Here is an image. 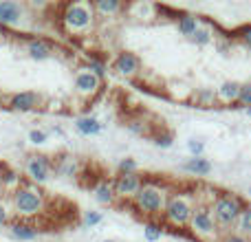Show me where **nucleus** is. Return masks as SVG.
<instances>
[{"label":"nucleus","instance_id":"16","mask_svg":"<svg viewBox=\"0 0 251 242\" xmlns=\"http://www.w3.org/2000/svg\"><path fill=\"white\" fill-rule=\"evenodd\" d=\"M11 236L20 242H31L38 238V229L29 222H13L11 225Z\"/></svg>","mask_w":251,"mask_h":242},{"label":"nucleus","instance_id":"35","mask_svg":"<svg viewBox=\"0 0 251 242\" xmlns=\"http://www.w3.org/2000/svg\"><path fill=\"white\" fill-rule=\"evenodd\" d=\"M223 242H249V240L245 238V236H240V234H225Z\"/></svg>","mask_w":251,"mask_h":242},{"label":"nucleus","instance_id":"10","mask_svg":"<svg viewBox=\"0 0 251 242\" xmlns=\"http://www.w3.org/2000/svg\"><path fill=\"white\" fill-rule=\"evenodd\" d=\"M75 93L82 97H93L97 95V91L101 88V79L95 77V75L91 73L88 69H79L77 73H75Z\"/></svg>","mask_w":251,"mask_h":242},{"label":"nucleus","instance_id":"32","mask_svg":"<svg viewBox=\"0 0 251 242\" xmlns=\"http://www.w3.org/2000/svg\"><path fill=\"white\" fill-rule=\"evenodd\" d=\"M49 134L44 132V130H31L29 132V141L35 143V145H42V143H47Z\"/></svg>","mask_w":251,"mask_h":242},{"label":"nucleus","instance_id":"4","mask_svg":"<svg viewBox=\"0 0 251 242\" xmlns=\"http://www.w3.org/2000/svg\"><path fill=\"white\" fill-rule=\"evenodd\" d=\"M62 22L69 31L73 33H84L93 26L95 22V9L88 2H71L64 7V13H62Z\"/></svg>","mask_w":251,"mask_h":242},{"label":"nucleus","instance_id":"19","mask_svg":"<svg viewBox=\"0 0 251 242\" xmlns=\"http://www.w3.org/2000/svg\"><path fill=\"white\" fill-rule=\"evenodd\" d=\"M53 168H55V172L64 178H73L75 174H77V163H75L71 156H62V159L57 161V165H53Z\"/></svg>","mask_w":251,"mask_h":242},{"label":"nucleus","instance_id":"11","mask_svg":"<svg viewBox=\"0 0 251 242\" xmlns=\"http://www.w3.org/2000/svg\"><path fill=\"white\" fill-rule=\"evenodd\" d=\"M113 71L117 75H124V77H132V75H137L141 71V60L134 53L124 51L113 60Z\"/></svg>","mask_w":251,"mask_h":242},{"label":"nucleus","instance_id":"37","mask_svg":"<svg viewBox=\"0 0 251 242\" xmlns=\"http://www.w3.org/2000/svg\"><path fill=\"white\" fill-rule=\"evenodd\" d=\"M7 101H9V97L4 95L2 91H0V108H2V106H7Z\"/></svg>","mask_w":251,"mask_h":242},{"label":"nucleus","instance_id":"18","mask_svg":"<svg viewBox=\"0 0 251 242\" xmlns=\"http://www.w3.org/2000/svg\"><path fill=\"white\" fill-rule=\"evenodd\" d=\"M75 128H77V132L84 134V137H95V134L101 132V123L95 117H79L75 121Z\"/></svg>","mask_w":251,"mask_h":242},{"label":"nucleus","instance_id":"27","mask_svg":"<svg viewBox=\"0 0 251 242\" xmlns=\"http://www.w3.org/2000/svg\"><path fill=\"white\" fill-rule=\"evenodd\" d=\"M0 183H2V185H16V187H20V176H18L16 172H11V169H4L2 168V172H0Z\"/></svg>","mask_w":251,"mask_h":242},{"label":"nucleus","instance_id":"8","mask_svg":"<svg viewBox=\"0 0 251 242\" xmlns=\"http://www.w3.org/2000/svg\"><path fill=\"white\" fill-rule=\"evenodd\" d=\"M110 185H113V192H115L117 198H130L132 200L134 194L141 190L143 181H141V176H139V172L137 174H117Z\"/></svg>","mask_w":251,"mask_h":242},{"label":"nucleus","instance_id":"39","mask_svg":"<svg viewBox=\"0 0 251 242\" xmlns=\"http://www.w3.org/2000/svg\"><path fill=\"white\" fill-rule=\"evenodd\" d=\"M0 42H2V31H0Z\"/></svg>","mask_w":251,"mask_h":242},{"label":"nucleus","instance_id":"28","mask_svg":"<svg viewBox=\"0 0 251 242\" xmlns=\"http://www.w3.org/2000/svg\"><path fill=\"white\" fill-rule=\"evenodd\" d=\"M172 143H174V134L172 132H161V134H156L154 137V145L156 147H172Z\"/></svg>","mask_w":251,"mask_h":242},{"label":"nucleus","instance_id":"23","mask_svg":"<svg viewBox=\"0 0 251 242\" xmlns=\"http://www.w3.org/2000/svg\"><path fill=\"white\" fill-rule=\"evenodd\" d=\"M194 101L199 106H203V108H207V106H214V101H216V93L209 91V88H201V91H196Z\"/></svg>","mask_w":251,"mask_h":242},{"label":"nucleus","instance_id":"25","mask_svg":"<svg viewBox=\"0 0 251 242\" xmlns=\"http://www.w3.org/2000/svg\"><path fill=\"white\" fill-rule=\"evenodd\" d=\"M236 106H238V108H249L251 106V82L240 86V95H238V99H236Z\"/></svg>","mask_w":251,"mask_h":242},{"label":"nucleus","instance_id":"29","mask_svg":"<svg viewBox=\"0 0 251 242\" xmlns=\"http://www.w3.org/2000/svg\"><path fill=\"white\" fill-rule=\"evenodd\" d=\"M139 165L134 159H122L119 161V174H137Z\"/></svg>","mask_w":251,"mask_h":242},{"label":"nucleus","instance_id":"1","mask_svg":"<svg viewBox=\"0 0 251 242\" xmlns=\"http://www.w3.org/2000/svg\"><path fill=\"white\" fill-rule=\"evenodd\" d=\"M11 203H13V212L22 218L29 216H38L44 212V192H40L35 185L29 183H20V187H16L11 194Z\"/></svg>","mask_w":251,"mask_h":242},{"label":"nucleus","instance_id":"30","mask_svg":"<svg viewBox=\"0 0 251 242\" xmlns=\"http://www.w3.org/2000/svg\"><path fill=\"white\" fill-rule=\"evenodd\" d=\"M187 150H190V154L194 156V159H199V156H203L205 145H203V141H199V139H190V141H187Z\"/></svg>","mask_w":251,"mask_h":242},{"label":"nucleus","instance_id":"3","mask_svg":"<svg viewBox=\"0 0 251 242\" xmlns=\"http://www.w3.org/2000/svg\"><path fill=\"white\" fill-rule=\"evenodd\" d=\"M247 205L234 194H221L212 205V216L216 227H234Z\"/></svg>","mask_w":251,"mask_h":242},{"label":"nucleus","instance_id":"5","mask_svg":"<svg viewBox=\"0 0 251 242\" xmlns=\"http://www.w3.org/2000/svg\"><path fill=\"white\" fill-rule=\"evenodd\" d=\"M192 203L185 194H174L168 198L163 209V218L170 222L172 227H187L192 218Z\"/></svg>","mask_w":251,"mask_h":242},{"label":"nucleus","instance_id":"26","mask_svg":"<svg viewBox=\"0 0 251 242\" xmlns=\"http://www.w3.org/2000/svg\"><path fill=\"white\" fill-rule=\"evenodd\" d=\"M190 40L194 44H199V47H205V44L212 42V31H209V29H199Z\"/></svg>","mask_w":251,"mask_h":242},{"label":"nucleus","instance_id":"20","mask_svg":"<svg viewBox=\"0 0 251 242\" xmlns=\"http://www.w3.org/2000/svg\"><path fill=\"white\" fill-rule=\"evenodd\" d=\"M95 198H97V203H101V205H113L117 196H115L110 183H101V185H97V190H95Z\"/></svg>","mask_w":251,"mask_h":242},{"label":"nucleus","instance_id":"14","mask_svg":"<svg viewBox=\"0 0 251 242\" xmlns=\"http://www.w3.org/2000/svg\"><path fill=\"white\" fill-rule=\"evenodd\" d=\"M240 86L243 84L238 82H223L216 91V99L223 101V104H236V99L240 95Z\"/></svg>","mask_w":251,"mask_h":242},{"label":"nucleus","instance_id":"38","mask_svg":"<svg viewBox=\"0 0 251 242\" xmlns=\"http://www.w3.org/2000/svg\"><path fill=\"white\" fill-rule=\"evenodd\" d=\"M247 115H249V117H251V106H249V108H247Z\"/></svg>","mask_w":251,"mask_h":242},{"label":"nucleus","instance_id":"34","mask_svg":"<svg viewBox=\"0 0 251 242\" xmlns=\"http://www.w3.org/2000/svg\"><path fill=\"white\" fill-rule=\"evenodd\" d=\"M238 38L243 40L245 47H249V48H251V24H249V26H243V29L238 31Z\"/></svg>","mask_w":251,"mask_h":242},{"label":"nucleus","instance_id":"7","mask_svg":"<svg viewBox=\"0 0 251 242\" xmlns=\"http://www.w3.org/2000/svg\"><path fill=\"white\" fill-rule=\"evenodd\" d=\"M25 172L26 176L31 178L33 183H47L51 178V172H53V161L44 154H33L26 159V165H25Z\"/></svg>","mask_w":251,"mask_h":242},{"label":"nucleus","instance_id":"9","mask_svg":"<svg viewBox=\"0 0 251 242\" xmlns=\"http://www.w3.org/2000/svg\"><path fill=\"white\" fill-rule=\"evenodd\" d=\"M7 106L11 110H18V113H31V110L42 106V95H38V93H33V91L13 93V95H9Z\"/></svg>","mask_w":251,"mask_h":242},{"label":"nucleus","instance_id":"13","mask_svg":"<svg viewBox=\"0 0 251 242\" xmlns=\"http://www.w3.org/2000/svg\"><path fill=\"white\" fill-rule=\"evenodd\" d=\"M22 18V7L18 2L4 0L0 2V24H16Z\"/></svg>","mask_w":251,"mask_h":242},{"label":"nucleus","instance_id":"6","mask_svg":"<svg viewBox=\"0 0 251 242\" xmlns=\"http://www.w3.org/2000/svg\"><path fill=\"white\" fill-rule=\"evenodd\" d=\"M190 231L201 240H207L216 234V222H214V216H212V207L207 205H196L192 209V218H190Z\"/></svg>","mask_w":251,"mask_h":242},{"label":"nucleus","instance_id":"31","mask_svg":"<svg viewBox=\"0 0 251 242\" xmlns=\"http://www.w3.org/2000/svg\"><path fill=\"white\" fill-rule=\"evenodd\" d=\"M88 71H91L95 77H100V79L106 75V66L101 64L100 60H95V57H91V60H88Z\"/></svg>","mask_w":251,"mask_h":242},{"label":"nucleus","instance_id":"21","mask_svg":"<svg viewBox=\"0 0 251 242\" xmlns=\"http://www.w3.org/2000/svg\"><path fill=\"white\" fill-rule=\"evenodd\" d=\"M236 234L245 236V238H251V207H245V212L240 214L238 222H236Z\"/></svg>","mask_w":251,"mask_h":242},{"label":"nucleus","instance_id":"33","mask_svg":"<svg viewBox=\"0 0 251 242\" xmlns=\"http://www.w3.org/2000/svg\"><path fill=\"white\" fill-rule=\"evenodd\" d=\"M84 222H86L88 227H95L101 222V214L100 212H86L84 214Z\"/></svg>","mask_w":251,"mask_h":242},{"label":"nucleus","instance_id":"36","mask_svg":"<svg viewBox=\"0 0 251 242\" xmlns=\"http://www.w3.org/2000/svg\"><path fill=\"white\" fill-rule=\"evenodd\" d=\"M2 225H9V214H7V209H4V205L0 203V227Z\"/></svg>","mask_w":251,"mask_h":242},{"label":"nucleus","instance_id":"41","mask_svg":"<svg viewBox=\"0 0 251 242\" xmlns=\"http://www.w3.org/2000/svg\"><path fill=\"white\" fill-rule=\"evenodd\" d=\"M104 242H115V240H104Z\"/></svg>","mask_w":251,"mask_h":242},{"label":"nucleus","instance_id":"2","mask_svg":"<svg viewBox=\"0 0 251 242\" xmlns=\"http://www.w3.org/2000/svg\"><path fill=\"white\" fill-rule=\"evenodd\" d=\"M165 203H168L165 190L159 187L156 183H143L141 190H139L132 198L134 209H139V212L146 214V216H159V214H163Z\"/></svg>","mask_w":251,"mask_h":242},{"label":"nucleus","instance_id":"12","mask_svg":"<svg viewBox=\"0 0 251 242\" xmlns=\"http://www.w3.org/2000/svg\"><path fill=\"white\" fill-rule=\"evenodd\" d=\"M26 55L31 60H38V62H44L53 55V47L42 38H33L26 42Z\"/></svg>","mask_w":251,"mask_h":242},{"label":"nucleus","instance_id":"22","mask_svg":"<svg viewBox=\"0 0 251 242\" xmlns=\"http://www.w3.org/2000/svg\"><path fill=\"white\" fill-rule=\"evenodd\" d=\"M93 9L100 13H117V11H122V2L119 0H97L93 4Z\"/></svg>","mask_w":251,"mask_h":242},{"label":"nucleus","instance_id":"24","mask_svg":"<svg viewBox=\"0 0 251 242\" xmlns=\"http://www.w3.org/2000/svg\"><path fill=\"white\" fill-rule=\"evenodd\" d=\"M143 236H146L148 242H159L161 236H163V229H161V225H156V222H148V225L143 227Z\"/></svg>","mask_w":251,"mask_h":242},{"label":"nucleus","instance_id":"15","mask_svg":"<svg viewBox=\"0 0 251 242\" xmlns=\"http://www.w3.org/2000/svg\"><path fill=\"white\" fill-rule=\"evenodd\" d=\"M176 29H178V33L181 35L192 38V35L201 29V22H199V18L192 16V13H183V16L176 20Z\"/></svg>","mask_w":251,"mask_h":242},{"label":"nucleus","instance_id":"17","mask_svg":"<svg viewBox=\"0 0 251 242\" xmlns=\"http://www.w3.org/2000/svg\"><path fill=\"white\" fill-rule=\"evenodd\" d=\"M183 169H185V172H190V174H194V176H207V174L212 172V163H209V161H205L203 156H199V159H194V156H192L190 161H185V163H183Z\"/></svg>","mask_w":251,"mask_h":242},{"label":"nucleus","instance_id":"40","mask_svg":"<svg viewBox=\"0 0 251 242\" xmlns=\"http://www.w3.org/2000/svg\"><path fill=\"white\" fill-rule=\"evenodd\" d=\"M249 196H251V185H249Z\"/></svg>","mask_w":251,"mask_h":242}]
</instances>
